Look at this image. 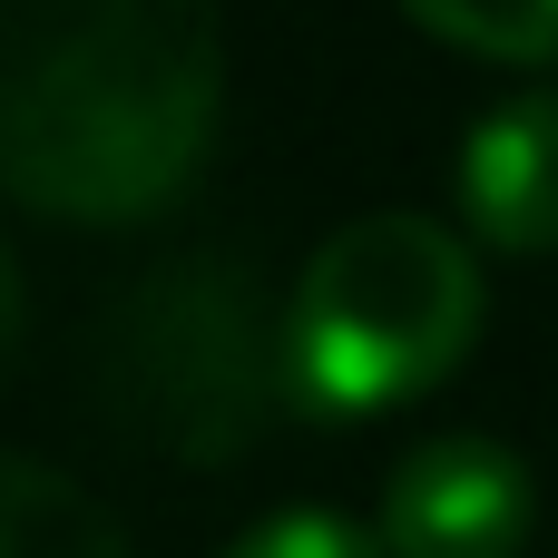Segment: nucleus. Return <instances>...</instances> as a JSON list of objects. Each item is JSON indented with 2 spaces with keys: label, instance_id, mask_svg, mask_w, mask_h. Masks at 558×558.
Masks as SVG:
<instances>
[{
  "label": "nucleus",
  "instance_id": "7ed1b4c3",
  "mask_svg": "<svg viewBox=\"0 0 558 558\" xmlns=\"http://www.w3.org/2000/svg\"><path fill=\"white\" fill-rule=\"evenodd\" d=\"M471 343H481V265L432 216H353L333 245H314L284 304L294 402L333 422L432 392Z\"/></svg>",
  "mask_w": 558,
  "mask_h": 558
},
{
  "label": "nucleus",
  "instance_id": "6e6552de",
  "mask_svg": "<svg viewBox=\"0 0 558 558\" xmlns=\"http://www.w3.org/2000/svg\"><path fill=\"white\" fill-rule=\"evenodd\" d=\"M226 558H392L383 539H363L353 520H333V510H284V520H265V530H245Z\"/></svg>",
  "mask_w": 558,
  "mask_h": 558
},
{
  "label": "nucleus",
  "instance_id": "f03ea898",
  "mask_svg": "<svg viewBox=\"0 0 558 558\" xmlns=\"http://www.w3.org/2000/svg\"><path fill=\"white\" fill-rule=\"evenodd\" d=\"M98 402L128 441L167 461H235L275 432L294 402V353L284 314H265L255 275L226 255H177L157 265L98 333Z\"/></svg>",
  "mask_w": 558,
  "mask_h": 558
},
{
  "label": "nucleus",
  "instance_id": "39448f33",
  "mask_svg": "<svg viewBox=\"0 0 558 558\" xmlns=\"http://www.w3.org/2000/svg\"><path fill=\"white\" fill-rule=\"evenodd\" d=\"M461 216L500 255H558V88H520L461 137Z\"/></svg>",
  "mask_w": 558,
  "mask_h": 558
},
{
  "label": "nucleus",
  "instance_id": "423d86ee",
  "mask_svg": "<svg viewBox=\"0 0 558 558\" xmlns=\"http://www.w3.org/2000/svg\"><path fill=\"white\" fill-rule=\"evenodd\" d=\"M0 558H128V539L78 481H59L49 461L20 451L0 471Z\"/></svg>",
  "mask_w": 558,
  "mask_h": 558
},
{
  "label": "nucleus",
  "instance_id": "20e7f679",
  "mask_svg": "<svg viewBox=\"0 0 558 558\" xmlns=\"http://www.w3.org/2000/svg\"><path fill=\"white\" fill-rule=\"evenodd\" d=\"M539 530V490H530V461L510 441H481V432H441L422 441L392 490H383V549L392 558H520Z\"/></svg>",
  "mask_w": 558,
  "mask_h": 558
},
{
  "label": "nucleus",
  "instance_id": "0eeeda50",
  "mask_svg": "<svg viewBox=\"0 0 558 558\" xmlns=\"http://www.w3.org/2000/svg\"><path fill=\"white\" fill-rule=\"evenodd\" d=\"M441 49H471L490 69H549L558 59V0H402Z\"/></svg>",
  "mask_w": 558,
  "mask_h": 558
},
{
  "label": "nucleus",
  "instance_id": "f257e3e1",
  "mask_svg": "<svg viewBox=\"0 0 558 558\" xmlns=\"http://www.w3.org/2000/svg\"><path fill=\"white\" fill-rule=\"evenodd\" d=\"M226 128L216 0H0V177L29 216L137 226Z\"/></svg>",
  "mask_w": 558,
  "mask_h": 558
}]
</instances>
